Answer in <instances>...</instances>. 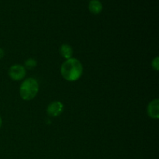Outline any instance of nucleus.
I'll return each instance as SVG.
<instances>
[{
	"instance_id": "obj_1",
	"label": "nucleus",
	"mask_w": 159,
	"mask_h": 159,
	"mask_svg": "<svg viewBox=\"0 0 159 159\" xmlns=\"http://www.w3.org/2000/svg\"><path fill=\"white\" fill-rule=\"evenodd\" d=\"M83 73V66L79 60L76 58L68 59L61 67V74L65 80L75 82L79 80Z\"/></svg>"
},
{
	"instance_id": "obj_2",
	"label": "nucleus",
	"mask_w": 159,
	"mask_h": 159,
	"mask_svg": "<svg viewBox=\"0 0 159 159\" xmlns=\"http://www.w3.org/2000/svg\"><path fill=\"white\" fill-rule=\"evenodd\" d=\"M39 91L38 82L34 78H28L22 82L20 88V94L23 100H32Z\"/></svg>"
},
{
	"instance_id": "obj_3",
	"label": "nucleus",
	"mask_w": 159,
	"mask_h": 159,
	"mask_svg": "<svg viewBox=\"0 0 159 159\" xmlns=\"http://www.w3.org/2000/svg\"><path fill=\"white\" fill-rule=\"evenodd\" d=\"M9 76L13 81H20L26 76V71L24 66L21 65H14L9 68Z\"/></svg>"
},
{
	"instance_id": "obj_4",
	"label": "nucleus",
	"mask_w": 159,
	"mask_h": 159,
	"mask_svg": "<svg viewBox=\"0 0 159 159\" xmlns=\"http://www.w3.org/2000/svg\"><path fill=\"white\" fill-rule=\"evenodd\" d=\"M64 104L60 101L51 102L47 108V113L51 117H57L63 113Z\"/></svg>"
},
{
	"instance_id": "obj_5",
	"label": "nucleus",
	"mask_w": 159,
	"mask_h": 159,
	"mask_svg": "<svg viewBox=\"0 0 159 159\" xmlns=\"http://www.w3.org/2000/svg\"><path fill=\"white\" fill-rule=\"evenodd\" d=\"M147 113L149 117L152 119L158 120L159 118V100L155 99L149 102L147 107Z\"/></svg>"
},
{
	"instance_id": "obj_6",
	"label": "nucleus",
	"mask_w": 159,
	"mask_h": 159,
	"mask_svg": "<svg viewBox=\"0 0 159 159\" xmlns=\"http://www.w3.org/2000/svg\"><path fill=\"white\" fill-rule=\"evenodd\" d=\"M103 6L99 0H91L89 3V10L91 13L97 15L102 11Z\"/></svg>"
},
{
	"instance_id": "obj_7",
	"label": "nucleus",
	"mask_w": 159,
	"mask_h": 159,
	"mask_svg": "<svg viewBox=\"0 0 159 159\" xmlns=\"http://www.w3.org/2000/svg\"><path fill=\"white\" fill-rule=\"evenodd\" d=\"M59 51H60L61 55L64 58L66 59V60L72 57L73 49L69 44H67V43H63V44H61V46L59 48Z\"/></svg>"
},
{
	"instance_id": "obj_8",
	"label": "nucleus",
	"mask_w": 159,
	"mask_h": 159,
	"mask_svg": "<svg viewBox=\"0 0 159 159\" xmlns=\"http://www.w3.org/2000/svg\"><path fill=\"white\" fill-rule=\"evenodd\" d=\"M25 66H26V68H29V69H32V68H35L37 66V61L33 58L27 59L25 62Z\"/></svg>"
},
{
	"instance_id": "obj_9",
	"label": "nucleus",
	"mask_w": 159,
	"mask_h": 159,
	"mask_svg": "<svg viewBox=\"0 0 159 159\" xmlns=\"http://www.w3.org/2000/svg\"><path fill=\"white\" fill-rule=\"evenodd\" d=\"M152 67L154 70L158 71L159 70V57L157 56L152 60Z\"/></svg>"
},
{
	"instance_id": "obj_10",
	"label": "nucleus",
	"mask_w": 159,
	"mask_h": 159,
	"mask_svg": "<svg viewBox=\"0 0 159 159\" xmlns=\"http://www.w3.org/2000/svg\"><path fill=\"white\" fill-rule=\"evenodd\" d=\"M4 54H5L4 51H3L2 48H0V60H1L3 57H4Z\"/></svg>"
},
{
	"instance_id": "obj_11",
	"label": "nucleus",
	"mask_w": 159,
	"mask_h": 159,
	"mask_svg": "<svg viewBox=\"0 0 159 159\" xmlns=\"http://www.w3.org/2000/svg\"><path fill=\"white\" fill-rule=\"evenodd\" d=\"M2 117L0 116V128L2 127Z\"/></svg>"
}]
</instances>
